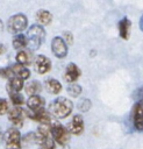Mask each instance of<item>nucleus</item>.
<instances>
[{
  "label": "nucleus",
  "instance_id": "nucleus-10",
  "mask_svg": "<svg viewBox=\"0 0 143 149\" xmlns=\"http://www.w3.org/2000/svg\"><path fill=\"white\" fill-rule=\"evenodd\" d=\"M28 116L37 122H41V123H44V125H50L52 122V119L50 116V113L48 111H45L44 108L42 109H38V111H31Z\"/></svg>",
  "mask_w": 143,
  "mask_h": 149
},
{
  "label": "nucleus",
  "instance_id": "nucleus-22",
  "mask_svg": "<svg viewBox=\"0 0 143 149\" xmlns=\"http://www.w3.org/2000/svg\"><path fill=\"white\" fill-rule=\"evenodd\" d=\"M8 93H9V98H10L12 102H13L15 106H20V105H22V104L24 102L23 97H22L19 92H15V91H10V90H8Z\"/></svg>",
  "mask_w": 143,
  "mask_h": 149
},
{
  "label": "nucleus",
  "instance_id": "nucleus-18",
  "mask_svg": "<svg viewBox=\"0 0 143 149\" xmlns=\"http://www.w3.org/2000/svg\"><path fill=\"white\" fill-rule=\"evenodd\" d=\"M24 90H26V93H28L29 95H35V94H37V93L41 92L42 85L37 80H31V81H29L24 86Z\"/></svg>",
  "mask_w": 143,
  "mask_h": 149
},
{
  "label": "nucleus",
  "instance_id": "nucleus-26",
  "mask_svg": "<svg viewBox=\"0 0 143 149\" xmlns=\"http://www.w3.org/2000/svg\"><path fill=\"white\" fill-rule=\"evenodd\" d=\"M0 76L1 77H9V78H12L14 76V72H13L12 68H3V69H0Z\"/></svg>",
  "mask_w": 143,
  "mask_h": 149
},
{
  "label": "nucleus",
  "instance_id": "nucleus-13",
  "mask_svg": "<svg viewBox=\"0 0 143 149\" xmlns=\"http://www.w3.org/2000/svg\"><path fill=\"white\" fill-rule=\"evenodd\" d=\"M44 105H45V100L38 95V94H35V95H30L29 99L27 100V106L30 111H38V109H42L44 108Z\"/></svg>",
  "mask_w": 143,
  "mask_h": 149
},
{
  "label": "nucleus",
  "instance_id": "nucleus-15",
  "mask_svg": "<svg viewBox=\"0 0 143 149\" xmlns=\"http://www.w3.org/2000/svg\"><path fill=\"white\" fill-rule=\"evenodd\" d=\"M33 61V56L28 51V50H21L16 54V62L17 64H21V65H29Z\"/></svg>",
  "mask_w": 143,
  "mask_h": 149
},
{
  "label": "nucleus",
  "instance_id": "nucleus-32",
  "mask_svg": "<svg viewBox=\"0 0 143 149\" xmlns=\"http://www.w3.org/2000/svg\"><path fill=\"white\" fill-rule=\"evenodd\" d=\"M65 149H66V148H65ZM67 149H69V148H67Z\"/></svg>",
  "mask_w": 143,
  "mask_h": 149
},
{
  "label": "nucleus",
  "instance_id": "nucleus-31",
  "mask_svg": "<svg viewBox=\"0 0 143 149\" xmlns=\"http://www.w3.org/2000/svg\"><path fill=\"white\" fill-rule=\"evenodd\" d=\"M2 51H3V48H2V45H1V44H0V54H1V52H2Z\"/></svg>",
  "mask_w": 143,
  "mask_h": 149
},
{
  "label": "nucleus",
  "instance_id": "nucleus-19",
  "mask_svg": "<svg viewBox=\"0 0 143 149\" xmlns=\"http://www.w3.org/2000/svg\"><path fill=\"white\" fill-rule=\"evenodd\" d=\"M12 70H13L14 74H16L17 77L22 78L23 80L28 79L29 76H30V71L24 65H21V64H15L14 66H12Z\"/></svg>",
  "mask_w": 143,
  "mask_h": 149
},
{
  "label": "nucleus",
  "instance_id": "nucleus-5",
  "mask_svg": "<svg viewBox=\"0 0 143 149\" xmlns=\"http://www.w3.org/2000/svg\"><path fill=\"white\" fill-rule=\"evenodd\" d=\"M27 24H28L27 16L24 14L19 13V14H15L9 17L7 28H8V31L12 34H20L22 30H24L27 28Z\"/></svg>",
  "mask_w": 143,
  "mask_h": 149
},
{
  "label": "nucleus",
  "instance_id": "nucleus-8",
  "mask_svg": "<svg viewBox=\"0 0 143 149\" xmlns=\"http://www.w3.org/2000/svg\"><path fill=\"white\" fill-rule=\"evenodd\" d=\"M67 129L73 135H80L84 132V119L80 114H76L72 116L71 121L67 125Z\"/></svg>",
  "mask_w": 143,
  "mask_h": 149
},
{
  "label": "nucleus",
  "instance_id": "nucleus-11",
  "mask_svg": "<svg viewBox=\"0 0 143 149\" xmlns=\"http://www.w3.org/2000/svg\"><path fill=\"white\" fill-rule=\"evenodd\" d=\"M35 69L40 74L47 73L51 69V62L44 55H38L35 59Z\"/></svg>",
  "mask_w": 143,
  "mask_h": 149
},
{
  "label": "nucleus",
  "instance_id": "nucleus-28",
  "mask_svg": "<svg viewBox=\"0 0 143 149\" xmlns=\"http://www.w3.org/2000/svg\"><path fill=\"white\" fill-rule=\"evenodd\" d=\"M64 36H65V42H66V44H67V45L72 44V42H73L72 34H71V33H69V31H65V33H64Z\"/></svg>",
  "mask_w": 143,
  "mask_h": 149
},
{
  "label": "nucleus",
  "instance_id": "nucleus-6",
  "mask_svg": "<svg viewBox=\"0 0 143 149\" xmlns=\"http://www.w3.org/2000/svg\"><path fill=\"white\" fill-rule=\"evenodd\" d=\"M131 119L134 127L137 130L143 132V100H140L134 105L131 109Z\"/></svg>",
  "mask_w": 143,
  "mask_h": 149
},
{
  "label": "nucleus",
  "instance_id": "nucleus-14",
  "mask_svg": "<svg viewBox=\"0 0 143 149\" xmlns=\"http://www.w3.org/2000/svg\"><path fill=\"white\" fill-rule=\"evenodd\" d=\"M130 29H131V22L128 17H123L119 22V33L120 37L123 40H128L130 35Z\"/></svg>",
  "mask_w": 143,
  "mask_h": 149
},
{
  "label": "nucleus",
  "instance_id": "nucleus-27",
  "mask_svg": "<svg viewBox=\"0 0 143 149\" xmlns=\"http://www.w3.org/2000/svg\"><path fill=\"white\" fill-rule=\"evenodd\" d=\"M7 111H8V102H7V100L0 98V115L5 114Z\"/></svg>",
  "mask_w": 143,
  "mask_h": 149
},
{
  "label": "nucleus",
  "instance_id": "nucleus-4",
  "mask_svg": "<svg viewBox=\"0 0 143 149\" xmlns=\"http://www.w3.org/2000/svg\"><path fill=\"white\" fill-rule=\"evenodd\" d=\"M3 142L6 149H21V135L17 128H8L3 133Z\"/></svg>",
  "mask_w": 143,
  "mask_h": 149
},
{
  "label": "nucleus",
  "instance_id": "nucleus-30",
  "mask_svg": "<svg viewBox=\"0 0 143 149\" xmlns=\"http://www.w3.org/2000/svg\"><path fill=\"white\" fill-rule=\"evenodd\" d=\"M1 140H3V134H2V132H1V129H0V141Z\"/></svg>",
  "mask_w": 143,
  "mask_h": 149
},
{
  "label": "nucleus",
  "instance_id": "nucleus-20",
  "mask_svg": "<svg viewBox=\"0 0 143 149\" xmlns=\"http://www.w3.org/2000/svg\"><path fill=\"white\" fill-rule=\"evenodd\" d=\"M36 19L41 24H49L52 20V15L50 12H48L45 9H40L36 13Z\"/></svg>",
  "mask_w": 143,
  "mask_h": 149
},
{
  "label": "nucleus",
  "instance_id": "nucleus-21",
  "mask_svg": "<svg viewBox=\"0 0 143 149\" xmlns=\"http://www.w3.org/2000/svg\"><path fill=\"white\" fill-rule=\"evenodd\" d=\"M13 45L15 49H23L24 47L28 45L27 36H24L22 34H16L15 37L13 38Z\"/></svg>",
  "mask_w": 143,
  "mask_h": 149
},
{
  "label": "nucleus",
  "instance_id": "nucleus-16",
  "mask_svg": "<svg viewBox=\"0 0 143 149\" xmlns=\"http://www.w3.org/2000/svg\"><path fill=\"white\" fill-rule=\"evenodd\" d=\"M45 87L52 94H58L62 91V84L58 80L53 79V78H50V79L45 80Z\"/></svg>",
  "mask_w": 143,
  "mask_h": 149
},
{
  "label": "nucleus",
  "instance_id": "nucleus-17",
  "mask_svg": "<svg viewBox=\"0 0 143 149\" xmlns=\"http://www.w3.org/2000/svg\"><path fill=\"white\" fill-rule=\"evenodd\" d=\"M23 87V79L17 77V76H13L10 79H9V83H8V86L7 88L10 90V91H15V92H20Z\"/></svg>",
  "mask_w": 143,
  "mask_h": 149
},
{
  "label": "nucleus",
  "instance_id": "nucleus-3",
  "mask_svg": "<svg viewBox=\"0 0 143 149\" xmlns=\"http://www.w3.org/2000/svg\"><path fill=\"white\" fill-rule=\"evenodd\" d=\"M44 36H45L44 29L40 24H33L27 31V41L29 48L31 50L38 49L44 41Z\"/></svg>",
  "mask_w": 143,
  "mask_h": 149
},
{
  "label": "nucleus",
  "instance_id": "nucleus-12",
  "mask_svg": "<svg viewBox=\"0 0 143 149\" xmlns=\"http://www.w3.org/2000/svg\"><path fill=\"white\" fill-rule=\"evenodd\" d=\"M80 76V70L74 63H69L65 70V80L69 83H74Z\"/></svg>",
  "mask_w": 143,
  "mask_h": 149
},
{
  "label": "nucleus",
  "instance_id": "nucleus-25",
  "mask_svg": "<svg viewBox=\"0 0 143 149\" xmlns=\"http://www.w3.org/2000/svg\"><path fill=\"white\" fill-rule=\"evenodd\" d=\"M56 144H55V140L52 137L47 139L43 143L40 144V149H55Z\"/></svg>",
  "mask_w": 143,
  "mask_h": 149
},
{
  "label": "nucleus",
  "instance_id": "nucleus-1",
  "mask_svg": "<svg viewBox=\"0 0 143 149\" xmlns=\"http://www.w3.org/2000/svg\"><path fill=\"white\" fill-rule=\"evenodd\" d=\"M50 112L58 119H65L69 116L73 109V104L65 97L56 98L49 106Z\"/></svg>",
  "mask_w": 143,
  "mask_h": 149
},
{
  "label": "nucleus",
  "instance_id": "nucleus-24",
  "mask_svg": "<svg viewBox=\"0 0 143 149\" xmlns=\"http://www.w3.org/2000/svg\"><path fill=\"white\" fill-rule=\"evenodd\" d=\"M91 106H92L91 100L90 99H86V98L85 99H81L79 101V104H78V108H79L80 112H87V111H90Z\"/></svg>",
  "mask_w": 143,
  "mask_h": 149
},
{
  "label": "nucleus",
  "instance_id": "nucleus-7",
  "mask_svg": "<svg viewBox=\"0 0 143 149\" xmlns=\"http://www.w3.org/2000/svg\"><path fill=\"white\" fill-rule=\"evenodd\" d=\"M51 50L57 58H64L67 55V44L62 37H53L51 41Z\"/></svg>",
  "mask_w": 143,
  "mask_h": 149
},
{
  "label": "nucleus",
  "instance_id": "nucleus-2",
  "mask_svg": "<svg viewBox=\"0 0 143 149\" xmlns=\"http://www.w3.org/2000/svg\"><path fill=\"white\" fill-rule=\"evenodd\" d=\"M49 126H50L51 136L55 140V142L58 143L62 147L66 146L69 140H70V132H69V129L66 127H64L62 123H59L58 121H55V120H52V122Z\"/></svg>",
  "mask_w": 143,
  "mask_h": 149
},
{
  "label": "nucleus",
  "instance_id": "nucleus-23",
  "mask_svg": "<svg viewBox=\"0 0 143 149\" xmlns=\"http://www.w3.org/2000/svg\"><path fill=\"white\" fill-rule=\"evenodd\" d=\"M67 92L71 97H78L81 93V86L76 84V83H71L67 86Z\"/></svg>",
  "mask_w": 143,
  "mask_h": 149
},
{
  "label": "nucleus",
  "instance_id": "nucleus-29",
  "mask_svg": "<svg viewBox=\"0 0 143 149\" xmlns=\"http://www.w3.org/2000/svg\"><path fill=\"white\" fill-rule=\"evenodd\" d=\"M140 29L143 31V15L141 16V20H140Z\"/></svg>",
  "mask_w": 143,
  "mask_h": 149
},
{
  "label": "nucleus",
  "instance_id": "nucleus-9",
  "mask_svg": "<svg viewBox=\"0 0 143 149\" xmlns=\"http://www.w3.org/2000/svg\"><path fill=\"white\" fill-rule=\"evenodd\" d=\"M8 120L15 127H22L23 120H24V111L21 107L15 106L14 108H12L8 112Z\"/></svg>",
  "mask_w": 143,
  "mask_h": 149
}]
</instances>
